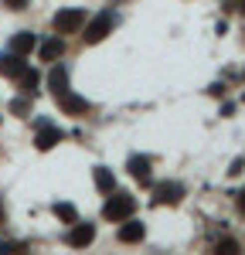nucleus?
<instances>
[{
    "instance_id": "423d86ee",
    "label": "nucleus",
    "mask_w": 245,
    "mask_h": 255,
    "mask_svg": "<svg viewBox=\"0 0 245 255\" xmlns=\"http://www.w3.org/2000/svg\"><path fill=\"white\" fill-rule=\"evenodd\" d=\"M181 187H177V184H157V191H153V201H157V204H177V201H181Z\"/></svg>"
},
{
    "instance_id": "20e7f679",
    "label": "nucleus",
    "mask_w": 245,
    "mask_h": 255,
    "mask_svg": "<svg viewBox=\"0 0 245 255\" xmlns=\"http://www.w3.org/2000/svg\"><path fill=\"white\" fill-rule=\"evenodd\" d=\"M0 75H7V79H20L24 75V55H7V58H0Z\"/></svg>"
},
{
    "instance_id": "412c9836",
    "label": "nucleus",
    "mask_w": 245,
    "mask_h": 255,
    "mask_svg": "<svg viewBox=\"0 0 245 255\" xmlns=\"http://www.w3.org/2000/svg\"><path fill=\"white\" fill-rule=\"evenodd\" d=\"M239 211H242V215H245V191H242V194H239Z\"/></svg>"
},
{
    "instance_id": "f8f14e48",
    "label": "nucleus",
    "mask_w": 245,
    "mask_h": 255,
    "mask_svg": "<svg viewBox=\"0 0 245 255\" xmlns=\"http://www.w3.org/2000/svg\"><path fill=\"white\" fill-rule=\"evenodd\" d=\"M48 82H51V92H55V96H65V92H68V72H65L61 65L48 75Z\"/></svg>"
},
{
    "instance_id": "0eeeda50",
    "label": "nucleus",
    "mask_w": 245,
    "mask_h": 255,
    "mask_svg": "<svg viewBox=\"0 0 245 255\" xmlns=\"http://www.w3.org/2000/svg\"><path fill=\"white\" fill-rule=\"evenodd\" d=\"M92 238H96V228H92V225H79V221H75V228H72V235H68V245L85 249Z\"/></svg>"
},
{
    "instance_id": "6ab92c4d",
    "label": "nucleus",
    "mask_w": 245,
    "mask_h": 255,
    "mask_svg": "<svg viewBox=\"0 0 245 255\" xmlns=\"http://www.w3.org/2000/svg\"><path fill=\"white\" fill-rule=\"evenodd\" d=\"M3 7H10V10H24L27 0H3Z\"/></svg>"
},
{
    "instance_id": "6e6552de",
    "label": "nucleus",
    "mask_w": 245,
    "mask_h": 255,
    "mask_svg": "<svg viewBox=\"0 0 245 255\" xmlns=\"http://www.w3.org/2000/svg\"><path fill=\"white\" fill-rule=\"evenodd\" d=\"M34 44H38V38H34L31 31H20V34L10 38V51H14V55H31Z\"/></svg>"
},
{
    "instance_id": "f257e3e1",
    "label": "nucleus",
    "mask_w": 245,
    "mask_h": 255,
    "mask_svg": "<svg viewBox=\"0 0 245 255\" xmlns=\"http://www.w3.org/2000/svg\"><path fill=\"white\" fill-rule=\"evenodd\" d=\"M85 27V10L79 7H65L55 14V34H79Z\"/></svg>"
},
{
    "instance_id": "9d476101",
    "label": "nucleus",
    "mask_w": 245,
    "mask_h": 255,
    "mask_svg": "<svg viewBox=\"0 0 245 255\" xmlns=\"http://www.w3.org/2000/svg\"><path fill=\"white\" fill-rule=\"evenodd\" d=\"M34 143H38V150H51L55 143H61V133L55 129V126H41V133H38Z\"/></svg>"
},
{
    "instance_id": "7ed1b4c3",
    "label": "nucleus",
    "mask_w": 245,
    "mask_h": 255,
    "mask_svg": "<svg viewBox=\"0 0 245 255\" xmlns=\"http://www.w3.org/2000/svg\"><path fill=\"white\" fill-rule=\"evenodd\" d=\"M109 31H113V17H109V14H99V17L85 27V34H82V38H85V44H99Z\"/></svg>"
},
{
    "instance_id": "dca6fc26",
    "label": "nucleus",
    "mask_w": 245,
    "mask_h": 255,
    "mask_svg": "<svg viewBox=\"0 0 245 255\" xmlns=\"http://www.w3.org/2000/svg\"><path fill=\"white\" fill-rule=\"evenodd\" d=\"M34 85H38V75H34V72H27V68H24V75H20V89H24V92H31V89H34Z\"/></svg>"
},
{
    "instance_id": "f03ea898",
    "label": "nucleus",
    "mask_w": 245,
    "mask_h": 255,
    "mask_svg": "<svg viewBox=\"0 0 245 255\" xmlns=\"http://www.w3.org/2000/svg\"><path fill=\"white\" fill-rule=\"evenodd\" d=\"M133 211H136V201L129 194H116L113 201H106V208H102V215L109 218V221H126Z\"/></svg>"
},
{
    "instance_id": "aec40b11",
    "label": "nucleus",
    "mask_w": 245,
    "mask_h": 255,
    "mask_svg": "<svg viewBox=\"0 0 245 255\" xmlns=\"http://www.w3.org/2000/svg\"><path fill=\"white\" fill-rule=\"evenodd\" d=\"M228 10H245V0H225Z\"/></svg>"
},
{
    "instance_id": "1a4fd4ad",
    "label": "nucleus",
    "mask_w": 245,
    "mask_h": 255,
    "mask_svg": "<svg viewBox=\"0 0 245 255\" xmlns=\"http://www.w3.org/2000/svg\"><path fill=\"white\" fill-rule=\"evenodd\" d=\"M143 235H146V228H143L140 221H126L120 228V242H126V245L129 242H143Z\"/></svg>"
},
{
    "instance_id": "39448f33",
    "label": "nucleus",
    "mask_w": 245,
    "mask_h": 255,
    "mask_svg": "<svg viewBox=\"0 0 245 255\" xmlns=\"http://www.w3.org/2000/svg\"><path fill=\"white\" fill-rule=\"evenodd\" d=\"M58 102H61V109H65L68 116H85V113H89V102H85V99H79V96H72V92L58 96Z\"/></svg>"
},
{
    "instance_id": "f3484780",
    "label": "nucleus",
    "mask_w": 245,
    "mask_h": 255,
    "mask_svg": "<svg viewBox=\"0 0 245 255\" xmlns=\"http://www.w3.org/2000/svg\"><path fill=\"white\" fill-rule=\"evenodd\" d=\"M10 113H17V116H27V113H31V102H27V99H14V102H10Z\"/></svg>"
},
{
    "instance_id": "ddd939ff",
    "label": "nucleus",
    "mask_w": 245,
    "mask_h": 255,
    "mask_svg": "<svg viewBox=\"0 0 245 255\" xmlns=\"http://www.w3.org/2000/svg\"><path fill=\"white\" fill-rule=\"evenodd\" d=\"M96 187H99L102 194H113V187H116V177H113V170L96 167Z\"/></svg>"
},
{
    "instance_id": "a211bd4d",
    "label": "nucleus",
    "mask_w": 245,
    "mask_h": 255,
    "mask_svg": "<svg viewBox=\"0 0 245 255\" xmlns=\"http://www.w3.org/2000/svg\"><path fill=\"white\" fill-rule=\"evenodd\" d=\"M218 252H225V255H235V252H239V242L225 238V242H218Z\"/></svg>"
},
{
    "instance_id": "4468645a",
    "label": "nucleus",
    "mask_w": 245,
    "mask_h": 255,
    "mask_svg": "<svg viewBox=\"0 0 245 255\" xmlns=\"http://www.w3.org/2000/svg\"><path fill=\"white\" fill-rule=\"evenodd\" d=\"M61 48H65V44H61V38L48 41V44H41V58H44V61H55V58L61 55Z\"/></svg>"
},
{
    "instance_id": "9b49d317",
    "label": "nucleus",
    "mask_w": 245,
    "mask_h": 255,
    "mask_svg": "<svg viewBox=\"0 0 245 255\" xmlns=\"http://www.w3.org/2000/svg\"><path fill=\"white\" fill-rule=\"evenodd\" d=\"M129 174L136 177L140 184H150V160L146 157H133L129 160Z\"/></svg>"
},
{
    "instance_id": "2eb2a0df",
    "label": "nucleus",
    "mask_w": 245,
    "mask_h": 255,
    "mask_svg": "<svg viewBox=\"0 0 245 255\" xmlns=\"http://www.w3.org/2000/svg\"><path fill=\"white\" fill-rule=\"evenodd\" d=\"M55 215H58L65 225H75V221H79V215H75V208H72V204H55Z\"/></svg>"
}]
</instances>
